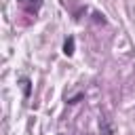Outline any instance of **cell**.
I'll use <instances>...</instances> for the list:
<instances>
[{"label": "cell", "mask_w": 135, "mask_h": 135, "mask_svg": "<svg viewBox=\"0 0 135 135\" xmlns=\"http://www.w3.org/2000/svg\"><path fill=\"white\" fill-rule=\"evenodd\" d=\"M17 4L23 8V13L27 17H34L36 19V15H38V11L42 6V0H17Z\"/></svg>", "instance_id": "1"}, {"label": "cell", "mask_w": 135, "mask_h": 135, "mask_svg": "<svg viewBox=\"0 0 135 135\" xmlns=\"http://www.w3.org/2000/svg\"><path fill=\"white\" fill-rule=\"evenodd\" d=\"M99 131H101V135H114V127L105 114L99 116Z\"/></svg>", "instance_id": "2"}, {"label": "cell", "mask_w": 135, "mask_h": 135, "mask_svg": "<svg viewBox=\"0 0 135 135\" xmlns=\"http://www.w3.org/2000/svg\"><path fill=\"white\" fill-rule=\"evenodd\" d=\"M74 51H76V38H74V36H68V38L63 40V55H65V57H72Z\"/></svg>", "instance_id": "3"}, {"label": "cell", "mask_w": 135, "mask_h": 135, "mask_svg": "<svg viewBox=\"0 0 135 135\" xmlns=\"http://www.w3.org/2000/svg\"><path fill=\"white\" fill-rule=\"evenodd\" d=\"M19 84H21L23 97H25V99H30V95H32V80H30L27 76H21V78H19Z\"/></svg>", "instance_id": "4"}, {"label": "cell", "mask_w": 135, "mask_h": 135, "mask_svg": "<svg viewBox=\"0 0 135 135\" xmlns=\"http://www.w3.org/2000/svg\"><path fill=\"white\" fill-rule=\"evenodd\" d=\"M80 99H84V93H78V95H74V97H68V103L74 105V103H78Z\"/></svg>", "instance_id": "5"}, {"label": "cell", "mask_w": 135, "mask_h": 135, "mask_svg": "<svg viewBox=\"0 0 135 135\" xmlns=\"http://www.w3.org/2000/svg\"><path fill=\"white\" fill-rule=\"evenodd\" d=\"M93 17H95V21H97V23H105V19H103V15H99V13H95Z\"/></svg>", "instance_id": "6"}, {"label": "cell", "mask_w": 135, "mask_h": 135, "mask_svg": "<svg viewBox=\"0 0 135 135\" xmlns=\"http://www.w3.org/2000/svg\"><path fill=\"white\" fill-rule=\"evenodd\" d=\"M59 135H61V133H59Z\"/></svg>", "instance_id": "7"}]
</instances>
